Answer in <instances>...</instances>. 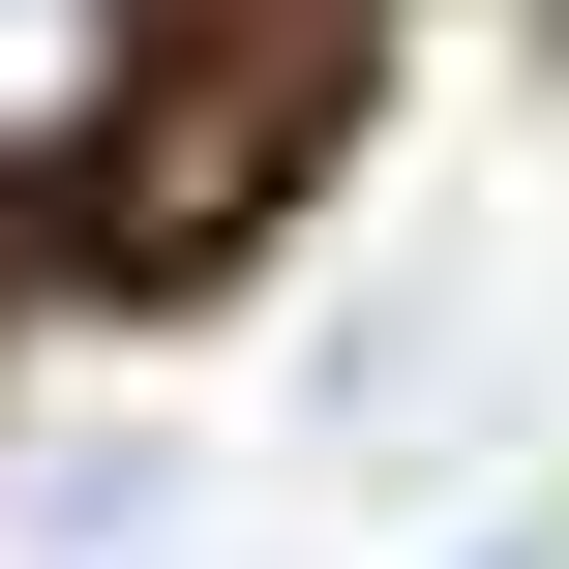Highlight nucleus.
<instances>
[{"label":"nucleus","instance_id":"nucleus-1","mask_svg":"<svg viewBox=\"0 0 569 569\" xmlns=\"http://www.w3.org/2000/svg\"><path fill=\"white\" fill-rule=\"evenodd\" d=\"M120 120V0H0V150H90Z\"/></svg>","mask_w":569,"mask_h":569}]
</instances>
